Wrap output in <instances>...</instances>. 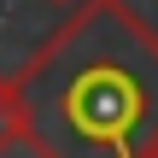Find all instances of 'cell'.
Segmentation results:
<instances>
[{
	"instance_id": "1",
	"label": "cell",
	"mask_w": 158,
	"mask_h": 158,
	"mask_svg": "<svg viewBox=\"0 0 158 158\" xmlns=\"http://www.w3.org/2000/svg\"><path fill=\"white\" fill-rule=\"evenodd\" d=\"M12 94L35 158H135L158 135V29L129 0H76L12 70Z\"/></svg>"
},
{
	"instance_id": "2",
	"label": "cell",
	"mask_w": 158,
	"mask_h": 158,
	"mask_svg": "<svg viewBox=\"0 0 158 158\" xmlns=\"http://www.w3.org/2000/svg\"><path fill=\"white\" fill-rule=\"evenodd\" d=\"M18 147V94H12V76H0V152Z\"/></svg>"
},
{
	"instance_id": "3",
	"label": "cell",
	"mask_w": 158,
	"mask_h": 158,
	"mask_svg": "<svg viewBox=\"0 0 158 158\" xmlns=\"http://www.w3.org/2000/svg\"><path fill=\"white\" fill-rule=\"evenodd\" d=\"M135 158H158V135H147V141H141V152Z\"/></svg>"
},
{
	"instance_id": "4",
	"label": "cell",
	"mask_w": 158,
	"mask_h": 158,
	"mask_svg": "<svg viewBox=\"0 0 158 158\" xmlns=\"http://www.w3.org/2000/svg\"><path fill=\"white\" fill-rule=\"evenodd\" d=\"M47 6H76V0H47Z\"/></svg>"
}]
</instances>
